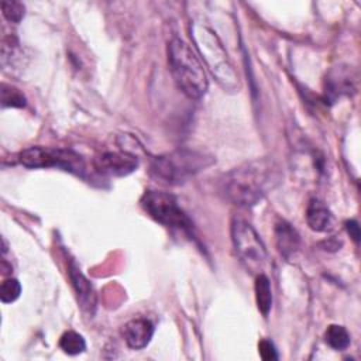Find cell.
I'll use <instances>...</instances> for the list:
<instances>
[{"instance_id": "ba28073f", "label": "cell", "mask_w": 361, "mask_h": 361, "mask_svg": "<svg viewBox=\"0 0 361 361\" xmlns=\"http://www.w3.org/2000/svg\"><path fill=\"white\" fill-rule=\"evenodd\" d=\"M357 72L353 66L337 65L326 76L324 97L334 102L340 96H350L357 90Z\"/></svg>"}, {"instance_id": "5bb4252c", "label": "cell", "mask_w": 361, "mask_h": 361, "mask_svg": "<svg viewBox=\"0 0 361 361\" xmlns=\"http://www.w3.org/2000/svg\"><path fill=\"white\" fill-rule=\"evenodd\" d=\"M254 289H255L257 307L262 313V316L267 317L272 306V293H271V283L268 276L264 274H258L255 276Z\"/></svg>"}, {"instance_id": "7a4b0ae2", "label": "cell", "mask_w": 361, "mask_h": 361, "mask_svg": "<svg viewBox=\"0 0 361 361\" xmlns=\"http://www.w3.org/2000/svg\"><path fill=\"white\" fill-rule=\"evenodd\" d=\"M168 65L178 87L189 99H200L207 92V76L195 51L180 38L168 44Z\"/></svg>"}, {"instance_id": "6da1fadb", "label": "cell", "mask_w": 361, "mask_h": 361, "mask_svg": "<svg viewBox=\"0 0 361 361\" xmlns=\"http://www.w3.org/2000/svg\"><path fill=\"white\" fill-rule=\"evenodd\" d=\"M281 179V169L274 159L258 158L226 173L221 192L237 206H254L275 189Z\"/></svg>"}, {"instance_id": "4fadbf2b", "label": "cell", "mask_w": 361, "mask_h": 361, "mask_svg": "<svg viewBox=\"0 0 361 361\" xmlns=\"http://www.w3.org/2000/svg\"><path fill=\"white\" fill-rule=\"evenodd\" d=\"M307 226L314 231H324L331 223V213L319 199H312L306 207Z\"/></svg>"}, {"instance_id": "8fae6325", "label": "cell", "mask_w": 361, "mask_h": 361, "mask_svg": "<svg viewBox=\"0 0 361 361\" xmlns=\"http://www.w3.org/2000/svg\"><path fill=\"white\" fill-rule=\"evenodd\" d=\"M154 334V324L145 317H137L127 322L123 327V337L133 350H141L148 345Z\"/></svg>"}, {"instance_id": "8992f818", "label": "cell", "mask_w": 361, "mask_h": 361, "mask_svg": "<svg viewBox=\"0 0 361 361\" xmlns=\"http://www.w3.org/2000/svg\"><path fill=\"white\" fill-rule=\"evenodd\" d=\"M140 203L147 214L151 216L155 221L186 233L192 231L193 224L185 212L179 207L173 195L161 190H147L142 195Z\"/></svg>"}, {"instance_id": "44dd1931", "label": "cell", "mask_w": 361, "mask_h": 361, "mask_svg": "<svg viewBox=\"0 0 361 361\" xmlns=\"http://www.w3.org/2000/svg\"><path fill=\"white\" fill-rule=\"evenodd\" d=\"M345 228H347V233L350 234V237L358 243L360 241V227H358V223L355 220H348L345 223Z\"/></svg>"}, {"instance_id": "5b68a950", "label": "cell", "mask_w": 361, "mask_h": 361, "mask_svg": "<svg viewBox=\"0 0 361 361\" xmlns=\"http://www.w3.org/2000/svg\"><path fill=\"white\" fill-rule=\"evenodd\" d=\"M231 240L234 251L245 269L251 274H261L267 262L268 254L262 240L259 238L254 227L241 219L233 220Z\"/></svg>"}, {"instance_id": "e0dca14e", "label": "cell", "mask_w": 361, "mask_h": 361, "mask_svg": "<svg viewBox=\"0 0 361 361\" xmlns=\"http://www.w3.org/2000/svg\"><path fill=\"white\" fill-rule=\"evenodd\" d=\"M1 106L3 107H24L25 106V96L14 86L1 85Z\"/></svg>"}, {"instance_id": "3957f363", "label": "cell", "mask_w": 361, "mask_h": 361, "mask_svg": "<svg viewBox=\"0 0 361 361\" xmlns=\"http://www.w3.org/2000/svg\"><path fill=\"white\" fill-rule=\"evenodd\" d=\"M214 162L212 157L202 152L178 149L159 155L151 162V176L164 185H182L197 172Z\"/></svg>"}, {"instance_id": "ac0fdd59", "label": "cell", "mask_w": 361, "mask_h": 361, "mask_svg": "<svg viewBox=\"0 0 361 361\" xmlns=\"http://www.w3.org/2000/svg\"><path fill=\"white\" fill-rule=\"evenodd\" d=\"M21 293V285L14 278H7L1 282L0 286V300L3 303H11L16 299H18Z\"/></svg>"}, {"instance_id": "9c48e42d", "label": "cell", "mask_w": 361, "mask_h": 361, "mask_svg": "<svg viewBox=\"0 0 361 361\" xmlns=\"http://www.w3.org/2000/svg\"><path fill=\"white\" fill-rule=\"evenodd\" d=\"M138 166L135 155L128 152H104L94 161V168L109 176H126L134 172Z\"/></svg>"}, {"instance_id": "9a60e30c", "label": "cell", "mask_w": 361, "mask_h": 361, "mask_svg": "<svg viewBox=\"0 0 361 361\" xmlns=\"http://www.w3.org/2000/svg\"><path fill=\"white\" fill-rule=\"evenodd\" d=\"M326 343L334 350H345L350 345V334L345 327L338 324H330L324 333Z\"/></svg>"}, {"instance_id": "ffe728a7", "label": "cell", "mask_w": 361, "mask_h": 361, "mask_svg": "<svg viewBox=\"0 0 361 361\" xmlns=\"http://www.w3.org/2000/svg\"><path fill=\"white\" fill-rule=\"evenodd\" d=\"M258 353L261 355L262 360L265 361H272V360H278V353L275 350V345L272 341L264 338L258 343Z\"/></svg>"}, {"instance_id": "7c38bea8", "label": "cell", "mask_w": 361, "mask_h": 361, "mask_svg": "<svg viewBox=\"0 0 361 361\" xmlns=\"http://www.w3.org/2000/svg\"><path fill=\"white\" fill-rule=\"evenodd\" d=\"M275 240H276V247L281 255H283L286 259L295 255L300 243V238L296 230L283 220L276 223L275 226Z\"/></svg>"}, {"instance_id": "2e32d148", "label": "cell", "mask_w": 361, "mask_h": 361, "mask_svg": "<svg viewBox=\"0 0 361 361\" xmlns=\"http://www.w3.org/2000/svg\"><path fill=\"white\" fill-rule=\"evenodd\" d=\"M59 347L63 353H66L69 355H78L85 351L86 343H85V338L79 333H76L73 330H68L61 336Z\"/></svg>"}, {"instance_id": "277c9868", "label": "cell", "mask_w": 361, "mask_h": 361, "mask_svg": "<svg viewBox=\"0 0 361 361\" xmlns=\"http://www.w3.org/2000/svg\"><path fill=\"white\" fill-rule=\"evenodd\" d=\"M190 38L217 82L227 90H235L238 87V75L216 32L204 25L192 24Z\"/></svg>"}, {"instance_id": "d6986e66", "label": "cell", "mask_w": 361, "mask_h": 361, "mask_svg": "<svg viewBox=\"0 0 361 361\" xmlns=\"http://www.w3.org/2000/svg\"><path fill=\"white\" fill-rule=\"evenodd\" d=\"M1 11L3 16L11 21V23H20L25 14V7L23 6V3L20 1H14V0H4L1 1Z\"/></svg>"}, {"instance_id": "52a82bcc", "label": "cell", "mask_w": 361, "mask_h": 361, "mask_svg": "<svg viewBox=\"0 0 361 361\" xmlns=\"http://www.w3.org/2000/svg\"><path fill=\"white\" fill-rule=\"evenodd\" d=\"M20 162L31 169L61 168L75 175L83 176L85 162L79 154L72 149L52 147H30L20 152Z\"/></svg>"}, {"instance_id": "30bf717a", "label": "cell", "mask_w": 361, "mask_h": 361, "mask_svg": "<svg viewBox=\"0 0 361 361\" xmlns=\"http://www.w3.org/2000/svg\"><path fill=\"white\" fill-rule=\"evenodd\" d=\"M68 274L82 310L92 316L96 310V292L93 289V285L82 274L80 268L72 258L68 261Z\"/></svg>"}]
</instances>
